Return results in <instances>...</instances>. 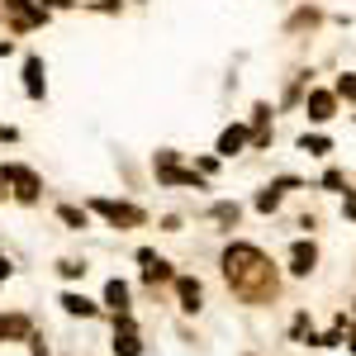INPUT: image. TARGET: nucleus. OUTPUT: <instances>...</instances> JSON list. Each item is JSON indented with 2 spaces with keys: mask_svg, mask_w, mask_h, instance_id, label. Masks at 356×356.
Wrapping results in <instances>:
<instances>
[{
  "mask_svg": "<svg viewBox=\"0 0 356 356\" xmlns=\"http://www.w3.org/2000/svg\"><path fill=\"white\" fill-rule=\"evenodd\" d=\"M105 304H110L114 314H129V285L124 280H110L105 285Z\"/></svg>",
  "mask_w": 356,
  "mask_h": 356,
  "instance_id": "16",
  "label": "nucleus"
},
{
  "mask_svg": "<svg viewBox=\"0 0 356 356\" xmlns=\"http://www.w3.org/2000/svg\"><path fill=\"white\" fill-rule=\"evenodd\" d=\"M304 114H309L314 124H328L332 114H337V90H309V95H304Z\"/></svg>",
  "mask_w": 356,
  "mask_h": 356,
  "instance_id": "6",
  "label": "nucleus"
},
{
  "mask_svg": "<svg viewBox=\"0 0 356 356\" xmlns=\"http://www.w3.org/2000/svg\"><path fill=\"white\" fill-rule=\"evenodd\" d=\"M266 119H271V105H257V110H252V124H257L252 143H257V147H266V143H271V134H266Z\"/></svg>",
  "mask_w": 356,
  "mask_h": 356,
  "instance_id": "17",
  "label": "nucleus"
},
{
  "mask_svg": "<svg viewBox=\"0 0 356 356\" xmlns=\"http://www.w3.org/2000/svg\"><path fill=\"white\" fill-rule=\"evenodd\" d=\"M5 176H10V186H15V200H19V204H33L38 191H43V181H38L29 166H5Z\"/></svg>",
  "mask_w": 356,
  "mask_h": 356,
  "instance_id": "5",
  "label": "nucleus"
},
{
  "mask_svg": "<svg viewBox=\"0 0 356 356\" xmlns=\"http://www.w3.org/2000/svg\"><path fill=\"white\" fill-rule=\"evenodd\" d=\"M176 300H181V309H186V314H200V304H204V290H200V280L181 275V280H176Z\"/></svg>",
  "mask_w": 356,
  "mask_h": 356,
  "instance_id": "10",
  "label": "nucleus"
},
{
  "mask_svg": "<svg viewBox=\"0 0 356 356\" xmlns=\"http://www.w3.org/2000/svg\"><path fill=\"white\" fill-rule=\"evenodd\" d=\"M285 191H295V181H275V186H266V191L257 195V209H261V214L280 209V195H285Z\"/></svg>",
  "mask_w": 356,
  "mask_h": 356,
  "instance_id": "13",
  "label": "nucleus"
},
{
  "mask_svg": "<svg viewBox=\"0 0 356 356\" xmlns=\"http://www.w3.org/2000/svg\"><path fill=\"white\" fill-rule=\"evenodd\" d=\"M0 280H10V261L5 257H0Z\"/></svg>",
  "mask_w": 356,
  "mask_h": 356,
  "instance_id": "29",
  "label": "nucleus"
},
{
  "mask_svg": "<svg viewBox=\"0 0 356 356\" xmlns=\"http://www.w3.org/2000/svg\"><path fill=\"white\" fill-rule=\"evenodd\" d=\"M57 271L67 275V280H81V275H86V266H81V261H62V266H57Z\"/></svg>",
  "mask_w": 356,
  "mask_h": 356,
  "instance_id": "23",
  "label": "nucleus"
},
{
  "mask_svg": "<svg viewBox=\"0 0 356 356\" xmlns=\"http://www.w3.org/2000/svg\"><path fill=\"white\" fill-rule=\"evenodd\" d=\"M290 332H295V342H318V337H314V323H309V314H295Z\"/></svg>",
  "mask_w": 356,
  "mask_h": 356,
  "instance_id": "19",
  "label": "nucleus"
},
{
  "mask_svg": "<svg viewBox=\"0 0 356 356\" xmlns=\"http://www.w3.org/2000/svg\"><path fill=\"white\" fill-rule=\"evenodd\" d=\"M247 138H252V134H247L243 124H228V129L219 134V157H238V152L247 147Z\"/></svg>",
  "mask_w": 356,
  "mask_h": 356,
  "instance_id": "11",
  "label": "nucleus"
},
{
  "mask_svg": "<svg viewBox=\"0 0 356 356\" xmlns=\"http://www.w3.org/2000/svg\"><path fill=\"white\" fill-rule=\"evenodd\" d=\"M304 24H318V10H300V15L290 19V29H304Z\"/></svg>",
  "mask_w": 356,
  "mask_h": 356,
  "instance_id": "22",
  "label": "nucleus"
},
{
  "mask_svg": "<svg viewBox=\"0 0 356 356\" xmlns=\"http://www.w3.org/2000/svg\"><path fill=\"white\" fill-rule=\"evenodd\" d=\"M138 261H143V280H147V285H162V280H171V266H166L152 247H143V252H138Z\"/></svg>",
  "mask_w": 356,
  "mask_h": 356,
  "instance_id": "9",
  "label": "nucleus"
},
{
  "mask_svg": "<svg viewBox=\"0 0 356 356\" xmlns=\"http://www.w3.org/2000/svg\"><path fill=\"white\" fill-rule=\"evenodd\" d=\"M138 352H143V337H138L134 318L119 314V323H114V356H138Z\"/></svg>",
  "mask_w": 356,
  "mask_h": 356,
  "instance_id": "7",
  "label": "nucleus"
},
{
  "mask_svg": "<svg viewBox=\"0 0 356 356\" xmlns=\"http://www.w3.org/2000/svg\"><path fill=\"white\" fill-rule=\"evenodd\" d=\"M15 53V43H10V38H5V43H0V57H10Z\"/></svg>",
  "mask_w": 356,
  "mask_h": 356,
  "instance_id": "28",
  "label": "nucleus"
},
{
  "mask_svg": "<svg viewBox=\"0 0 356 356\" xmlns=\"http://www.w3.org/2000/svg\"><path fill=\"white\" fill-rule=\"evenodd\" d=\"M5 10H10V19H15L19 33H24V29L48 24V10H43V5H33V0H5Z\"/></svg>",
  "mask_w": 356,
  "mask_h": 356,
  "instance_id": "4",
  "label": "nucleus"
},
{
  "mask_svg": "<svg viewBox=\"0 0 356 356\" xmlns=\"http://www.w3.org/2000/svg\"><path fill=\"white\" fill-rule=\"evenodd\" d=\"M57 219L72 223V228H86V209H76V204H62V209H57Z\"/></svg>",
  "mask_w": 356,
  "mask_h": 356,
  "instance_id": "20",
  "label": "nucleus"
},
{
  "mask_svg": "<svg viewBox=\"0 0 356 356\" xmlns=\"http://www.w3.org/2000/svg\"><path fill=\"white\" fill-rule=\"evenodd\" d=\"M337 95H347V100H356V72H352V76H342V81H337Z\"/></svg>",
  "mask_w": 356,
  "mask_h": 356,
  "instance_id": "24",
  "label": "nucleus"
},
{
  "mask_svg": "<svg viewBox=\"0 0 356 356\" xmlns=\"http://www.w3.org/2000/svg\"><path fill=\"white\" fill-rule=\"evenodd\" d=\"M318 266V252H314V243H295L290 247V271L295 275H309Z\"/></svg>",
  "mask_w": 356,
  "mask_h": 356,
  "instance_id": "12",
  "label": "nucleus"
},
{
  "mask_svg": "<svg viewBox=\"0 0 356 356\" xmlns=\"http://www.w3.org/2000/svg\"><path fill=\"white\" fill-rule=\"evenodd\" d=\"M214 219H219V223H238V219H243V209H238V204H214Z\"/></svg>",
  "mask_w": 356,
  "mask_h": 356,
  "instance_id": "21",
  "label": "nucleus"
},
{
  "mask_svg": "<svg viewBox=\"0 0 356 356\" xmlns=\"http://www.w3.org/2000/svg\"><path fill=\"white\" fill-rule=\"evenodd\" d=\"M90 209H95V214H105L114 228H138V223L147 219V214H143L138 204H124V200H95Z\"/></svg>",
  "mask_w": 356,
  "mask_h": 356,
  "instance_id": "3",
  "label": "nucleus"
},
{
  "mask_svg": "<svg viewBox=\"0 0 356 356\" xmlns=\"http://www.w3.org/2000/svg\"><path fill=\"white\" fill-rule=\"evenodd\" d=\"M223 280H228V290L243 304H271L275 290H280V275H275L271 257L252 243H233L223 252Z\"/></svg>",
  "mask_w": 356,
  "mask_h": 356,
  "instance_id": "1",
  "label": "nucleus"
},
{
  "mask_svg": "<svg viewBox=\"0 0 356 356\" xmlns=\"http://www.w3.org/2000/svg\"><path fill=\"white\" fill-rule=\"evenodd\" d=\"M62 309H67L72 318H95V304L86 300V295H76V290H67V295H62Z\"/></svg>",
  "mask_w": 356,
  "mask_h": 356,
  "instance_id": "15",
  "label": "nucleus"
},
{
  "mask_svg": "<svg viewBox=\"0 0 356 356\" xmlns=\"http://www.w3.org/2000/svg\"><path fill=\"white\" fill-rule=\"evenodd\" d=\"M323 186H328V191H342V186H347V176H342V171H328V176H323Z\"/></svg>",
  "mask_w": 356,
  "mask_h": 356,
  "instance_id": "26",
  "label": "nucleus"
},
{
  "mask_svg": "<svg viewBox=\"0 0 356 356\" xmlns=\"http://www.w3.org/2000/svg\"><path fill=\"white\" fill-rule=\"evenodd\" d=\"M10 138H15V129H10V124H0V143H10Z\"/></svg>",
  "mask_w": 356,
  "mask_h": 356,
  "instance_id": "27",
  "label": "nucleus"
},
{
  "mask_svg": "<svg viewBox=\"0 0 356 356\" xmlns=\"http://www.w3.org/2000/svg\"><path fill=\"white\" fill-rule=\"evenodd\" d=\"M10 337H29L24 314H0V342H10Z\"/></svg>",
  "mask_w": 356,
  "mask_h": 356,
  "instance_id": "14",
  "label": "nucleus"
},
{
  "mask_svg": "<svg viewBox=\"0 0 356 356\" xmlns=\"http://www.w3.org/2000/svg\"><path fill=\"white\" fill-rule=\"evenodd\" d=\"M300 147H304V152H314V157H328V152H332V143H328L323 134H304Z\"/></svg>",
  "mask_w": 356,
  "mask_h": 356,
  "instance_id": "18",
  "label": "nucleus"
},
{
  "mask_svg": "<svg viewBox=\"0 0 356 356\" xmlns=\"http://www.w3.org/2000/svg\"><path fill=\"white\" fill-rule=\"evenodd\" d=\"M5 186H10V176H5V171H0V200H5Z\"/></svg>",
  "mask_w": 356,
  "mask_h": 356,
  "instance_id": "30",
  "label": "nucleus"
},
{
  "mask_svg": "<svg viewBox=\"0 0 356 356\" xmlns=\"http://www.w3.org/2000/svg\"><path fill=\"white\" fill-rule=\"evenodd\" d=\"M342 214L356 223V191H342Z\"/></svg>",
  "mask_w": 356,
  "mask_h": 356,
  "instance_id": "25",
  "label": "nucleus"
},
{
  "mask_svg": "<svg viewBox=\"0 0 356 356\" xmlns=\"http://www.w3.org/2000/svg\"><path fill=\"white\" fill-rule=\"evenodd\" d=\"M157 181H162V186H195V191H200V186H204V181H200V171H186V166L176 162V152H157Z\"/></svg>",
  "mask_w": 356,
  "mask_h": 356,
  "instance_id": "2",
  "label": "nucleus"
},
{
  "mask_svg": "<svg viewBox=\"0 0 356 356\" xmlns=\"http://www.w3.org/2000/svg\"><path fill=\"white\" fill-rule=\"evenodd\" d=\"M24 95H29V100H43V95H48V72H43V57H24Z\"/></svg>",
  "mask_w": 356,
  "mask_h": 356,
  "instance_id": "8",
  "label": "nucleus"
}]
</instances>
